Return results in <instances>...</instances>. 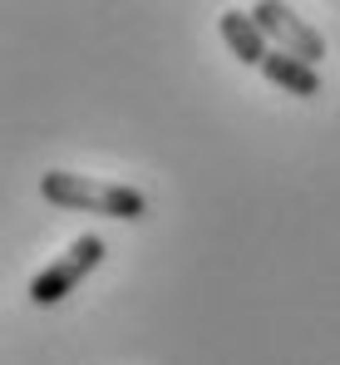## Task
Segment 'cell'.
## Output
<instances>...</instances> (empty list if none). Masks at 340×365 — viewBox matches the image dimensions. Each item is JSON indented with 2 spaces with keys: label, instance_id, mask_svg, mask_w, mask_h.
I'll list each match as a JSON object with an SVG mask.
<instances>
[{
  "label": "cell",
  "instance_id": "7a4b0ae2",
  "mask_svg": "<svg viewBox=\"0 0 340 365\" xmlns=\"http://www.w3.org/2000/svg\"><path fill=\"white\" fill-rule=\"evenodd\" d=\"M104 262V237H94V232H84V237H74L69 242V252L59 257V262H50L35 282H30V302L35 306H55V302H64L94 267Z\"/></svg>",
  "mask_w": 340,
  "mask_h": 365
},
{
  "label": "cell",
  "instance_id": "6da1fadb",
  "mask_svg": "<svg viewBox=\"0 0 340 365\" xmlns=\"http://www.w3.org/2000/svg\"><path fill=\"white\" fill-rule=\"evenodd\" d=\"M45 202L55 207H79V212H99V217H123L138 222L148 212V197L128 182H104V178H84V173H45L40 178Z\"/></svg>",
  "mask_w": 340,
  "mask_h": 365
},
{
  "label": "cell",
  "instance_id": "277c9868",
  "mask_svg": "<svg viewBox=\"0 0 340 365\" xmlns=\"http://www.w3.org/2000/svg\"><path fill=\"white\" fill-rule=\"evenodd\" d=\"M217 35L227 40V50L237 55L242 64H252V69H262L267 64V55H272V40L257 30V20H252V10H222L217 15Z\"/></svg>",
  "mask_w": 340,
  "mask_h": 365
},
{
  "label": "cell",
  "instance_id": "5b68a950",
  "mask_svg": "<svg viewBox=\"0 0 340 365\" xmlns=\"http://www.w3.org/2000/svg\"><path fill=\"white\" fill-rule=\"evenodd\" d=\"M262 74H267L282 94H296V99H316V94H321V69L306 64V60H296V55H282V50L267 55Z\"/></svg>",
  "mask_w": 340,
  "mask_h": 365
},
{
  "label": "cell",
  "instance_id": "3957f363",
  "mask_svg": "<svg viewBox=\"0 0 340 365\" xmlns=\"http://www.w3.org/2000/svg\"><path fill=\"white\" fill-rule=\"evenodd\" d=\"M252 20H257V30H262L282 55H296V60H306V64L326 60V40H321V30H316V25H306L291 5L262 0V5H252Z\"/></svg>",
  "mask_w": 340,
  "mask_h": 365
}]
</instances>
